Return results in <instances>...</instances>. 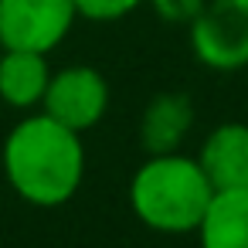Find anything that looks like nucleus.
<instances>
[{
	"mask_svg": "<svg viewBox=\"0 0 248 248\" xmlns=\"http://www.w3.org/2000/svg\"><path fill=\"white\" fill-rule=\"evenodd\" d=\"M146 4L153 7V14L160 21H167V24H187L190 28V21L204 11L207 0H146Z\"/></svg>",
	"mask_w": 248,
	"mask_h": 248,
	"instance_id": "9b49d317",
	"label": "nucleus"
},
{
	"mask_svg": "<svg viewBox=\"0 0 248 248\" xmlns=\"http://www.w3.org/2000/svg\"><path fill=\"white\" fill-rule=\"evenodd\" d=\"M140 4H146V0H75V11H78V17H85V21L109 24V21L129 17Z\"/></svg>",
	"mask_w": 248,
	"mask_h": 248,
	"instance_id": "9d476101",
	"label": "nucleus"
},
{
	"mask_svg": "<svg viewBox=\"0 0 248 248\" xmlns=\"http://www.w3.org/2000/svg\"><path fill=\"white\" fill-rule=\"evenodd\" d=\"M11 190L34 207L68 204L85 177L82 133L62 126L48 112H28L0 146Z\"/></svg>",
	"mask_w": 248,
	"mask_h": 248,
	"instance_id": "f257e3e1",
	"label": "nucleus"
},
{
	"mask_svg": "<svg viewBox=\"0 0 248 248\" xmlns=\"http://www.w3.org/2000/svg\"><path fill=\"white\" fill-rule=\"evenodd\" d=\"M197 163L204 167L214 190L248 187V126L245 123L214 126L197 150Z\"/></svg>",
	"mask_w": 248,
	"mask_h": 248,
	"instance_id": "423d86ee",
	"label": "nucleus"
},
{
	"mask_svg": "<svg viewBox=\"0 0 248 248\" xmlns=\"http://www.w3.org/2000/svg\"><path fill=\"white\" fill-rule=\"evenodd\" d=\"M190 51L211 72L248 68V0H207L190 21Z\"/></svg>",
	"mask_w": 248,
	"mask_h": 248,
	"instance_id": "7ed1b4c3",
	"label": "nucleus"
},
{
	"mask_svg": "<svg viewBox=\"0 0 248 248\" xmlns=\"http://www.w3.org/2000/svg\"><path fill=\"white\" fill-rule=\"evenodd\" d=\"M194 129V106L180 92H160L150 99L140 119V143L150 156L177 153Z\"/></svg>",
	"mask_w": 248,
	"mask_h": 248,
	"instance_id": "0eeeda50",
	"label": "nucleus"
},
{
	"mask_svg": "<svg viewBox=\"0 0 248 248\" xmlns=\"http://www.w3.org/2000/svg\"><path fill=\"white\" fill-rule=\"evenodd\" d=\"M197 241L201 248H248V187L214 194Z\"/></svg>",
	"mask_w": 248,
	"mask_h": 248,
	"instance_id": "1a4fd4ad",
	"label": "nucleus"
},
{
	"mask_svg": "<svg viewBox=\"0 0 248 248\" xmlns=\"http://www.w3.org/2000/svg\"><path fill=\"white\" fill-rule=\"evenodd\" d=\"M51 72L55 68L48 65V55L4 48V55H0V102H7L17 112L41 109Z\"/></svg>",
	"mask_w": 248,
	"mask_h": 248,
	"instance_id": "6e6552de",
	"label": "nucleus"
},
{
	"mask_svg": "<svg viewBox=\"0 0 248 248\" xmlns=\"http://www.w3.org/2000/svg\"><path fill=\"white\" fill-rule=\"evenodd\" d=\"M41 112L75 133H89L109 112V78L92 65H65L51 72Z\"/></svg>",
	"mask_w": 248,
	"mask_h": 248,
	"instance_id": "39448f33",
	"label": "nucleus"
},
{
	"mask_svg": "<svg viewBox=\"0 0 248 248\" xmlns=\"http://www.w3.org/2000/svg\"><path fill=\"white\" fill-rule=\"evenodd\" d=\"M214 194L217 190L197 156L180 150L146 156L129 180V207L136 221L160 234H197Z\"/></svg>",
	"mask_w": 248,
	"mask_h": 248,
	"instance_id": "f03ea898",
	"label": "nucleus"
},
{
	"mask_svg": "<svg viewBox=\"0 0 248 248\" xmlns=\"http://www.w3.org/2000/svg\"><path fill=\"white\" fill-rule=\"evenodd\" d=\"M75 21V0H0V48L51 55Z\"/></svg>",
	"mask_w": 248,
	"mask_h": 248,
	"instance_id": "20e7f679",
	"label": "nucleus"
}]
</instances>
